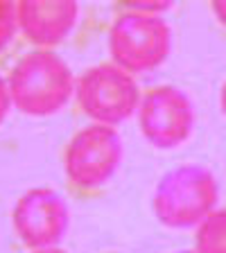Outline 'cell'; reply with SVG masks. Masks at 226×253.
<instances>
[{
	"label": "cell",
	"instance_id": "obj_1",
	"mask_svg": "<svg viewBox=\"0 0 226 253\" xmlns=\"http://www.w3.org/2000/svg\"><path fill=\"white\" fill-rule=\"evenodd\" d=\"M11 104L27 116H52L68 104L75 77L57 52L37 50L11 68L7 77Z\"/></svg>",
	"mask_w": 226,
	"mask_h": 253
},
{
	"label": "cell",
	"instance_id": "obj_2",
	"mask_svg": "<svg viewBox=\"0 0 226 253\" xmlns=\"http://www.w3.org/2000/svg\"><path fill=\"white\" fill-rule=\"evenodd\" d=\"M220 199V185L211 169L188 163L170 169L154 190V212L170 228L197 226Z\"/></svg>",
	"mask_w": 226,
	"mask_h": 253
},
{
	"label": "cell",
	"instance_id": "obj_3",
	"mask_svg": "<svg viewBox=\"0 0 226 253\" xmlns=\"http://www.w3.org/2000/svg\"><path fill=\"white\" fill-rule=\"evenodd\" d=\"M172 30L161 16L125 11L113 21L109 32V52L127 73H145L168 59Z\"/></svg>",
	"mask_w": 226,
	"mask_h": 253
},
{
	"label": "cell",
	"instance_id": "obj_4",
	"mask_svg": "<svg viewBox=\"0 0 226 253\" xmlns=\"http://www.w3.org/2000/svg\"><path fill=\"white\" fill-rule=\"evenodd\" d=\"M79 106L97 125H120L138 109L140 90L132 73L116 63H100L77 79Z\"/></svg>",
	"mask_w": 226,
	"mask_h": 253
},
{
	"label": "cell",
	"instance_id": "obj_5",
	"mask_svg": "<svg viewBox=\"0 0 226 253\" xmlns=\"http://www.w3.org/2000/svg\"><path fill=\"white\" fill-rule=\"evenodd\" d=\"M122 161L120 133L109 125L84 126L66 147V174L79 188H100Z\"/></svg>",
	"mask_w": 226,
	"mask_h": 253
},
{
	"label": "cell",
	"instance_id": "obj_6",
	"mask_svg": "<svg viewBox=\"0 0 226 253\" xmlns=\"http://www.w3.org/2000/svg\"><path fill=\"white\" fill-rule=\"evenodd\" d=\"M138 122L145 140L158 149H174L190 138L195 109L190 97L177 86H156L142 97Z\"/></svg>",
	"mask_w": 226,
	"mask_h": 253
},
{
	"label": "cell",
	"instance_id": "obj_7",
	"mask_svg": "<svg viewBox=\"0 0 226 253\" xmlns=\"http://www.w3.org/2000/svg\"><path fill=\"white\" fill-rule=\"evenodd\" d=\"M68 206L52 188H34L14 206V226L32 249H50L68 231Z\"/></svg>",
	"mask_w": 226,
	"mask_h": 253
},
{
	"label": "cell",
	"instance_id": "obj_8",
	"mask_svg": "<svg viewBox=\"0 0 226 253\" xmlns=\"http://www.w3.org/2000/svg\"><path fill=\"white\" fill-rule=\"evenodd\" d=\"M18 27L37 45H54L77 25L79 5L75 0H23L16 5Z\"/></svg>",
	"mask_w": 226,
	"mask_h": 253
},
{
	"label": "cell",
	"instance_id": "obj_9",
	"mask_svg": "<svg viewBox=\"0 0 226 253\" xmlns=\"http://www.w3.org/2000/svg\"><path fill=\"white\" fill-rule=\"evenodd\" d=\"M197 253H226V208L213 211L197 224Z\"/></svg>",
	"mask_w": 226,
	"mask_h": 253
},
{
	"label": "cell",
	"instance_id": "obj_10",
	"mask_svg": "<svg viewBox=\"0 0 226 253\" xmlns=\"http://www.w3.org/2000/svg\"><path fill=\"white\" fill-rule=\"evenodd\" d=\"M16 30H18V14H16V5L0 0V50H5L11 43Z\"/></svg>",
	"mask_w": 226,
	"mask_h": 253
},
{
	"label": "cell",
	"instance_id": "obj_11",
	"mask_svg": "<svg viewBox=\"0 0 226 253\" xmlns=\"http://www.w3.org/2000/svg\"><path fill=\"white\" fill-rule=\"evenodd\" d=\"M127 7H129V11L158 16L161 11L170 9V7H172V2H168V0H134V2H127Z\"/></svg>",
	"mask_w": 226,
	"mask_h": 253
},
{
	"label": "cell",
	"instance_id": "obj_12",
	"mask_svg": "<svg viewBox=\"0 0 226 253\" xmlns=\"http://www.w3.org/2000/svg\"><path fill=\"white\" fill-rule=\"evenodd\" d=\"M9 106H11V95H9V86L2 77H0V122L7 118L9 113Z\"/></svg>",
	"mask_w": 226,
	"mask_h": 253
},
{
	"label": "cell",
	"instance_id": "obj_13",
	"mask_svg": "<svg viewBox=\"0 0 226 253\" xmlns=\"http://www.w3.org/2000/svg\"><path fill=\"white\" fill-rule=\"evenodd\" d=\"M213 11H215V16L226 25V0H215V2H213Z\"/></svg>",
	"mask_w": 226,
	"mask_h": 253
},
{
	"label": "cell",
	"instance_id": "obj_14",
	"mask_svg": "<svg viewBox=\"0 0 226 253\" xmlns=\"http://www.w3.org/2000/svg\"><path fill=\"white\" fill-rule=\"evenodd\" d=\"M220 102H222V111H224V116H226V84L222 86V93H220Z\"/></svg>",
	"mask_w": 226,
	"mask_h": 253
},
{
	"label": "cell",
	"instance_id": "obj_15",
	"mask_svg": "<svg viewBox=\"0 0 226 253\" xmlns=\"http://www.w3.org/2000/svg\"><path fill=\"white\" fill-rule=\"evenodd\" d=\"M34 253H66V251H61V249H52V247H50V249H37V251H34Z\"/></svg>",
	"mask_w": 226,
	"mask_h": 253
},
{
	"label": "cell",
	"instance_id": "obj_16",
	"mask_svg": "<svg viewBox=\"0 0 226 253\" xmlns=\"http://www.w3.org/2000/svg\"><path fill=\"white\" fill-rule=\"evenodd\" d=\"M177 253H197V251H177Z\"/></svg>",
	"mask_w": 226,
	"mask_h": 253
}]
</instances>
